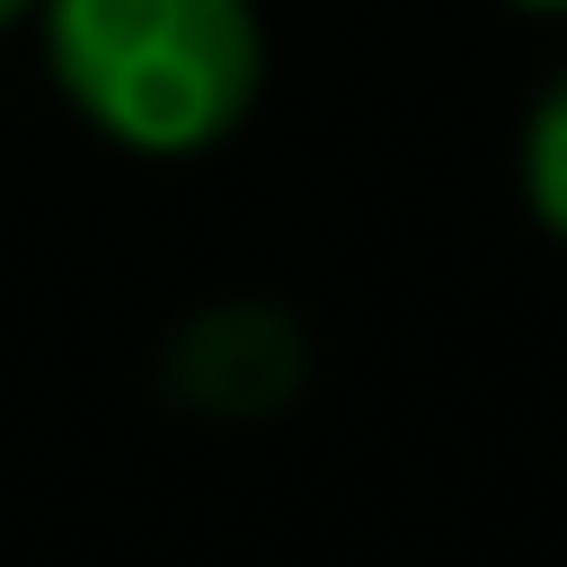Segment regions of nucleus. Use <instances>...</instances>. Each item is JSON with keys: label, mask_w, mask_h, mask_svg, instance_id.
<instances>
[{"label": "nucleus", "mask_w": 567, "mask_h": 567, "mask_svg": "<svg viewBox=\"0 0 567 567\" xmlns=\"http://www.w3.org/2000/svg\"><path fill=\"white\" fill-rule=\"evenodd\" d=\"M62 106L133 159H204L266 97L257 0H35Z\"/></svg>", "instance_id": "1"}, {"label": "nucleus", "mask_w": 567, "mask_h": 567, "mask_svg": "<svg viewBox=\"0 0 567 567\" xmlns=\"http://www.w3.org/2000/svg\"><path fill=\"white\" fill-rule=\"evenodd\" d=\"M159 381H168L177 408L248 425V416L292 408V390L310 381V337L284 301H248V292L204 301L195 319H177V337L159 354Z\"/></svg>", "instance_id": "2"}, {"label": "nucleus", "mask_w": 567, "mask_h": 567, "mask_svg": "<svg viewBox=\"0 0 567 567\" xmlns=\"http://www.w3.org/2000/svg\"><path fill=\"white\" fill-rule=\"evenodd\" d=\"M514 177H523V204H532V221L567 248V71L532 97V115H523V142H514Z\"/></svg>", "instance_id": "3"}, {"label": "nucleus", "mask_w": 567, "mask_h": 567, "mask_svg": "<svg viewBox=\"0 0 567 567\" xmlns=\"http://www.w3.org/2000/svg\"><path fill=\"white\" fill-rule=\"evenodd\" d=\"M27 18H35V0H0V35H9V27H27Z\"/></svg>", "instance_id": "4"}, {"label": "nucleus", "mask_w": 567, "mask_h": 567, "mask_svg": "<svg viewBox=\"0 0 567 567\" xmlns=\"http://www.w3.org/2000/svg\"><path fill=\"white\" fill-rule=\"evenodd\" d=\"M505 9H523V18H567V0H505Z\"/></svg>", "instance_id": "5"}]
</instances>
